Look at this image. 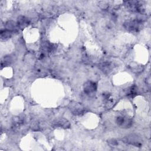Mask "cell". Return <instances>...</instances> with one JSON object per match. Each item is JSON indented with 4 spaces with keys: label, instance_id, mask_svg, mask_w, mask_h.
I'll list each match as a JSON object with an SVG mask.
<instances>
[{
    "label": "cell",
    "instance_id": "7c38bea8",
    "mask_svg": "<svg viewBox=\"0 0 151 151\" xmlns=\"http://www.w3.org/2000/svg\"><path fill=\"white\" fill-rule=\"evenodd\" d=\"M55 48H56V47L55 46V44H52L48 41L45 42L42 46V48L44 50V51L47 52L48 53L52 52V51H54V50L55 49Z\"/></svg>",
    "mask_w": 151,
    "mask_h": 151
},
{
    "label": "cell",
    "instance_id": "e0dca14e",
    "mask_svg": "<svg viewBox=\"0 0 151 151\" xmlns=\"http://www.w3.org/2000/svg\"><path fill=\"white\" fill-rule=\"evenodd\" d=\"M108 3L106 1H100L99 5L102 9H106L108 7Z\"/></svg>",
    "mask_w": 151,
    "mask_h": 151
},
{
    "label": "cell",
    "instance_id": "5bb4252c",
    "mask_svg": "<svg viewBox=\"0 0 151 151\" xmlns=\"http://www.w3.org/2000/svg\"><path fill=\"white\" fill-rule=\"evenodd\" d=\"M12 33L11 31L6 29H2L1 31L0 32V35H1V38L2 40H7L9 38L11 37Z\"/></svg>",
    "mask_w": 151,
    "mask_h": 151
},
{
    "label": "cell",
    "instance_id": "5b68a950",
    "mask_svg": "<svg viewBox=\"0 0 151 151\" xmlns=\"http://www.w3.org/2000/svg\"><path fill=\"white\" fill-rule=\"evenodd\" d=\"M69 109L72 114L75 116H81L86 112L85 107L81 103L77 102H71L70 104Z\"/></svg>",
    "mask_w": 151,
    "mask_h": 151
},
{
    "label": "cell",
    "instance_id": "9c48e42d",
    "mask_svg": "<svg viewBox=\"0 0 151 151\" xmlns=\"http://www.w3.org/2000/svg\"><path fill=\"white\" fill-rule=\"evenodd\" d=\"M29 23V19L27 18H26L25 17L19 16L18 18L17 24L18 25V28L20 29H24L27 25H28Z\"/></svg>",
    "mask_w": 151,
    "mask_h": 151
},
{
    "label": "cell",
    "instance_id": "6da1fadb",
    "mask_svg": "<svg viewBox=\"0 0 151 151\" xmlns=\"http://www.w3.org/2000/svg\"><path fill=\"white\" fill-rule=\"evenodd\" d=\"M143 22L144 20L140 18L127 21L124 23V27L130 32H137L142 29Z\"/></svg>",
    "mask_w": 151,
    "mask_h": 151
},
{
    "label": "cell",
    "instance_id": "8992f818",
    "mask_svg": "<svg viewBox=\"0 0 151 151\" xmlns=\"http://www.w3.org/2000/svg\"><path fill=\"white\" fill-rule=\"evenodd\" d=\"M97 89V84L93 81H87L83 86L84 92L87 94H91L95 93Z\"/></svg>",
    "mask_w": 151,
    "mask_h": 151
},
{
    "label": "cell",
    "instance_id": "ac0fdd59",
    "mask_svg": "<svg viewBox=\"0 0 151 151\" xmlns=\"http://www.w3.org/2000/svg\"><path fill=\"white\" fill-rule=\"evenodd\" d=\"M103 99L104 100L106 101L107 100H109L110 99V97H111V95L110 93H104L103 94Z\"/></svg>",
    "mask_w": 151,
    "mask_h": 151
},
{
    "label": "cell",
    "instance_id": "ba28073f",
    "mask_svg": "<svg viewBox=\"0 0 151 151\" xmlns=\"http://www.w3.org/2000/svg\"><path fill=\"white\" fill-rule=\"evenodd\" d=\"M100 68L101 71L105 74H109L113 68V65L111 62L105 61L102 63L100 65Z\"/></svg>",
    "mask_w": 151,
    "mask_h": 151
},
{
    "label": "cell",
    "instance_id": "8fae6325",
    "mask_svg": "<svg viewBox=\"0 0 151 151\" xmlns=\"http://www.w3.org/2000/svg\"><path fill=\"white\" fill-rule=\"evenodd\" d=\"M24 119L20 116L15 117L12 120V127L13 128H18L24 124Z\"/></svg>",
    "mask_w": 151,
    "mask_h": 151
},
{
    "label": "cell",
    "instance_id": "4fadbf2b",
    "mask_svg": "<svg viewBox=\"0 0 151 151\" xmlns=\"http://www.w3.org/2000/svg\"><path fill=\"white\" fill-rule=\"evenodd\" d=\"M126 95L130 98L134 97L137 95V88L136 86H132L128 88L126 91Z\"/></svg>",
    "mask_w": 151,
    "mask_h": 151
},
{
    "label": "cell",
    "instance_id": "3957f363",
    "mask_svg": "<svg viewBox=\"0 0 151 151\" xmlns=\"http://www.w3.org/2000/svg\"><path fill=\"white\" fill-rule=\"evenodd\" d=\"M125 6L129 10L138 13H143L145 9L142 3L138 1H124Z\"/></svg>",
    "mask_w": 151,
    "mask_h": 151
},
{
    "label": "cell",
    "instance_id": "7a4b0ae2",
    "mask_svg": "<svg viewBox=\"0 0 151 151\" xmlns=\"http://www.w3.org/2000/svg\"><path fill=\"white\" fill-rule=\"evenodd\" d=\"M123 142L127 145H130L135 147H142L143 145L142 139L136 134H130L124 136L122 139Z\"/></svg>",
    "mask_w": 151,
    "mask_h": 151
},
{
    "label": "cell",
    "instance_id": "52a82bcc",
    "mask_svg": "<svg viewBox=\"0 0 151 151\" xmlns=\"http://www.w3.org/2000/svg\"><path fill=\"white\" fill-rule=\"evenodd\" d=\"M52 126L54 127L68 129L70 127V123L68 120L64 118H58L52 122Z\"/></svg>",
    "mask_w": 151,
    "mask_h": 151
},
{
    "label": "cell",
    "instance_id": "2e32d148",
    "mask_svg": "<svg viewBox=\"0 0 151 151\" xmlns=\"http://www.w3.org/2000/svg\"><path fill=\"white\" fill-rule=\"evenodd\" d=\"M107 143L108 144L111 146V147H114V146H116L118 145L119 143L117 142V140L115 139H110L109 140H107Z\"/></svg>",
    "mask_w": 151,
    "mask_h": 151
},
{
    "label": "cell",
    "instance_id": "30bf717a",
    "mask_svg": "<svg viewBox=\"0 0 151 151\" xmlns=\"http://www.w3.org/2000/svg\"><path fill=\"white\" fill-rule=\"evenodd\" d=\"M5 29L11 31L12 32H15L18 31L19 29L18 25L17 23L12 21H8V22H6L5 24Z\"/></svg>",
    "mask_w": 151,
    "mask_h": 151
},
{
    "label": "cell",
    "instance_id": "277c9868",
    "mask_svg": "<svg viewBox=\"0 0 151 151\" xmlns=\"http://www.w3.org/2000/svg\"><path fill=\"white\" fill-rule=\"evenodd\" d=\"M116 123L123 128H129L132 126V119L125 115H119L116 118Z\"/></svg>",
    "mask_w": 151,
    "mask_h": 151
},
{
    "label": "cell",
    "instance_id": "9a60e30c",
    "mask_svg": "<svg viewBox=\"0 0 151 151\" xmlns=\"http://www.w3.org/2000/svg\"><path fill=\"white\" fill-rule=\"evenodd\" d=\"M12 62V58L10 56H5L1 61V66L5 67L10 64Z\"/></svg>",
    "mask_w": 151,
    "mask_h": 151
}]
</instances>
